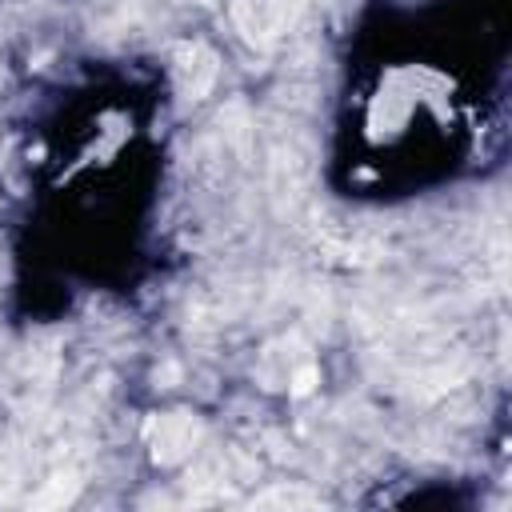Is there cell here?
<instances>
[{"label":"cell","mask_w":512,"mask_h":512,"mask_svg":"<svg viewBox=\"0 0 512 512\" xmlns=\"http://www.w3.org/2000/svg\"><path fill=\"white\" fill-rule=\"evenodd\" d=\"M148 436H152V456L160 464H176L200 440V420L188 416V412H168V416H160V420L148 424Z\"/></svg>","instance_id":"obj_1"},{"label":"cell","mask_w":512,"mask_h":512,"mask_svg":"<svg viewBox=\"0 0 512 512\" xmlns=\"http://www.w3.org/2000/svg\"><path fill=\"white\" fill-rule=\"evenodd\" d=\"M184 56H188V64H180V72H184V96L196 100V96L208 92V84L216 76V56L208 48H184Z\"/></svg>","instance_id":"obj_2"},{"label":"cell","mask_w":512,"mask_h":512,"mask_svg":"<svg viewBox=\"0 0 512 512\" xmlns=\"http://www.w3.org/2000/svg\"><path fill=\"white\" fill-rule=\"evenodd\" d=\"M316 380H320V372H316L312 364H304V368H296V372L288 376V388H292V396H308V392L316 388Z\"/></svg>","instance_id":"obj_3"}]
</instances>
